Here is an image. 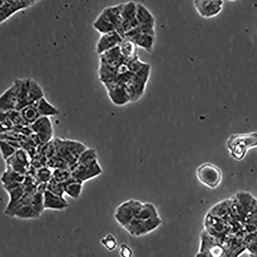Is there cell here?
Returning a JSON list of instances; mask_svg holds the SVG:
<instances>
[{"mask_svg":"<svg viewBox=\"0 0 257 257\" xmlns=\"http://www.w3.org/2000/svg\"><path fill=\"white\" fill-rule=\"evenodd\" d=\"M163 223L156 205L132 199L124 210L120 226L135 237H141L154 232Z\"/></svg>","mask_w":257,"mask_h":257,"instance_id":"cell-1","label":"cell"},{"mask_svg":"<svg viewBox=\"0 0 257 257\" xmlns=\"http://www.w3.org/2000/svg\"><path fill=\"white\" fill-rule=\"evenodd\" d=\"M225 146L233 159L242 161L250 149L257 147V132L231 135L226 141Z\"/></svg>","mask_w":257,"mask_h":257,"instance_id":"cell-2","label":"cell"},{"mask_svg":"<svg viewBox=\"0 0 257 257\" xmlns=\"http://www.w3.org/2000/svg\"><path fill=\"white\" fill-rule=\"evenodd\" d=\"M122 4L104 8L93 23V28L101 35L116 31L122 22Z\"/></svg>","mask_w":257,"mask_h":257,"instance_id":"cell-3","label":"cell"},{"mask_svg":"<svg viewBox=\"0 0 257 257\" xmlns=\"http://www.w3.org/2000/svg\"><path fill=\"white\" fill-rule=\"evenodd\" d=\"M54 142L58 159H61L70 169L88 148L80 142L70 140L58 138L56 139Z\"/></svg>","mask_w":257,"mask_h":257,"instance_id":"cell-4","label":"cell"},{"mask_svg":"<svg viewBox=\"0 0 257 257\" xmlns=\"http://www.w3.org/2000/svg\"><path fill=\"white\" fill-rule=\"evenodd\" d=\"M195 257H228V256L223 243L211 237L203 229L200 234L199 248Z\"/></svg>","mask_w":257,"mask_h":257,"instance_id":"cell-5","label":"cell"},{"mask_svg":"<svg viewBox=\"0 0 257 257\" xmlns=\"http://www.w3.org/2000/svg\"><path fill=\"white\" fill-rule=\"evenodd\" d=\"M203 227L207 234L222 243L231 233V226L228 222L208 212L204 218Z\"/></svg>","mask_w":257,"mask_h":257,"instance_id":"cell-6","label":"cell"},{"mask_svg":"<svg viewBox=\"0 0 257 257\" xmlns=\"http://www.w3.org/2000/svg\"><path fill=\"white\" fill-rule=\"evenodd\" d=\"M196 174L198 181L211 189L217 188L223 180V174L220 168L209 162L199 165L196 169Z\"/></svg>","mask_w":257,"mask_h":257,"instance_id":"cell-7","label":"cell"},{"mask_svg":"<svg viewBox=\"0 0 257 257\" xmlns=\"http://www.w3.org/2000/svg\"><path fill=\"white\" fill-rule=\"evenodd\" d=\"M70 169L71 176L83 183L100 176L103 172L98 159L90 161H77Z\"/></svg>","mask_w":257,"mask_h":257,"instance_id":"cell-8","label":"cell"},{"mask_svg":"<svg viewBox=\"0 0 257 257\" xmlns=\"http://www.w3.org/2000/svg\"><path fill=\"white\" fill-rule=\"evenodd\" d=\"M38 2L36 0H3L0 5V23L4 24L18 12L32 8Z\"/></svg>","mask_w":257,"mask_h":257,"instance_id":"cell-9","label":"cell"},{"mask_svg":"<svg viewBox=\"0 0 257 257\" xmlns=\"http://www.w3.org/2000/svg\"><path fill=\"white\" fill-rule=\"evenodd\" d=\"M224 5L221 0H194L193 6L200 16L211 19L218 16L222 11Z\"/></svg>","mask_w":257,"mask_h":257,"instance_id":"cell-10","label":"cell"},{"mask_svg":"<svg viewBox=\"0 0 257 257\" xmlns=\"http://www.w3.org/2000/svg\"><path fill=\"white\" fill-rule=\"evenodd\" d=\"M111 102L117 106H123L132 103L130 95L124 85L112 82L103 84Z\"/></svg>","mask_w":257,"mask_h":257,"instance_id":"cell-11","label":"cell"},{"mask_svg":"<svg viewBox=\"0 0 257 257\" xmlns=\"http://www.w3.org/2000/svg\"><path fill=\"white\" fill-rule=\"evenodd\" d=\"M33 132L42 144H47L54 138V128L50 117H40L31 124Z\"/></svg>","mask_w":257,"mask_h":257,"instance_id":"cell-12","label":"cell"},{"mask_svg":"<svg viewBox=\"0 0 257 257\" xmlns=\"http://www.w3.org/2000/svg\"><path fill=\"white\" fill-rule=\"evenodd\" d=\"M123 38L117 31L101 34L96 45V52L100 55L119 47Z\"/></svg>","mask_w":257,"mask_h":257,"instance_id":"cell-13","label":"cell"},{"mask_svg":"<svg viewBox=\"0 0 257 257\" xmlns=\"http://www.w3.org/2000/svg\"><path fill=\"white\" fill-rule=\"evenodd\" d=\"M18 103V87L14 80L11 86L0 96V109L2 113L16 110Z\"/></svg>","mask_w":257,"mask_h":257,"instance_id":"cell-14","label":"cell"},{"mask_svg":"<svg viewBox=\"0 0 257 257\" xmlns=\"http://www.w3.org/2000/svg\"><path fill=\"white\" fill-rule=\"evenodd\" d=\"M6 162L7 166L23 175L26 173L29 165L28 156L22 149H17L15 154Z\"/></svg>","mask_w":257,"mask_h":257,"instance_id":"cell-15","label":"cell"},{"mask_svg":"<svg viewBox=\"0 0 257 257\" xmlns=\"http://www.w3.org/2000/svg\"><path fill=\"white\" fill-rule=\"evenodd\" d=\"M44 202L45 210L63 211L69 207L65 198L56 195L48 190L44 192Z\"/></svg>","mask_w":257,"mask_h":257,"instance_id":"cell-16","label":"cell"},{"mask_svg":"<svg viewBox=\"0 0 257 257\" xmlns=\"http://www.w3.org/2000/svg\"><path fill=\"white\" fill-rule=\"evenodd\" d=\"M99 56V64H104L113 68L118 67L126 60L122 56L119 47L107 51Z\"/></svg>","mask_w":257,"mask_h":257,"instance_id":"cell-17","label":"cell"},{"mask_svg":"<svg viewBox=\"0 0 257 257\" xmlns=\"http://www.w3.org/2000/svg\"><path fill=\"white\" fill-rule=\"evenodd\" d=\"M136 19L139 26H156V19L145 5L137 3Z\"/></svg>","mask_w":257,"mask_h":257,"instance_id":"cell-18","label":"cell"},{"mask_svg":"<svg viewBox=\"0 0 257 257\" xmlns=\"http://www.w3.org/2000/svg\"><path fill=\"white\" fill-rule=\"evenodd\" d=\"M157 41V36L148 34H139L134 40L139 48L143 49L149 54L154 52Z\"/></svg>","mask_w":257,"mask_h":257,"instance_id":"cell-19","label":"cell"},{"mask_svg":"<svg viewBox=\"0 0 257 257\" xmlns=\"http://www.w3.org/2000/svg\"><path fill=\"white\" fill-rule=\"evenodd\" d=\"M64 194L71 198L76 200L79 198L82 194L83 183L71 177L63 183Z\"/></svg>","mask_w":257,"mask_h":257,"instance_id":"cell-20","label":"cell"},{"mask_svg":"<svg viewBox=\"0 0 257 257\" xmlns=\"http://www.w3.org/2000/svg\"><path fill=\"white\" fill-rule=\"evenodd\" d=\"M41 117L57 116L60 114L59 110L46 98L43 97L34 104Z\"/></svg>","mask_w":257,"mask_h":257,"instance_id":"cell-21","label":"cell"},{"mask_svg":"<svg viewBox=\"0 0 257 257\" xmlns=\"http://www.w3.org/2000/svg\"><path fill=\"white\" fill-rule=\"evenodd\" d=\"M138 48L134 41L127 39H124L119 46L121 55L127 61L138 57Z\"/></svg>","mask_w":257,"mask_h":257,"instance_id":"cell-22","label":"cell"},{"mask_svg":"<svg viewBox=\"0 0 257 257\" xmlns=\"http://www.w3.org/2000/svg\"><path fill=\"white\" fill-rule=\"evenodd\" d=\"M44 97L45 92L41 85L35 79L30 78L28 96L29 104H34Z\"/></svg>","mask_w":257,"mask_h":257,"instance_id":"cell-23","label":"cell"},{"mask_svg":"<svg viewBox=\"0 0 257 257\" xmlns=\"http://www.w3.org/2000/svg\"><path fill=\"white\" fill-rule=\"evenodd\" d=\"M24 180V175L16 172V171L8 166H7L6 170L2 177V182L3 186L14 184H23Z\"/></svg>","mask_w":257,"mask_h":257,"instance_id":"cell-24","label":"cell"},{"mask_svg":"<svg viewBox=\"0 0 257 257\" xmlns=\"http://www.w3.org/2000/svg\"><path fill=\"white\" fill-rule=\"evenodd\" d=\"M20 112L25 122L31 125L41 117L35 104L27 106Z\"/></svg>","mask_w":257,"mask_h":257,"instance_id":"cell-25","label":"cell"},{"mask_svg":"<svg viewBox=\"0 0 257 257\" xmlns=\"http://www.w3.org/2000/svg\"><path fill=\"white\" fill-rule=\"evenodd\" d=\"M44 192L43 191H36L31 196L29 199L30 204L40 217L45 210L44 202Z\"/></svg>","mask_w":257,"mask_h":257,"instance_id":"cell-26","label":"cell"},{"mask_svg":"<svg viewBox=\"0 0 257 257\" xmlns=\"http://www.w3.org/2000/svg\"><path fill=\"white\" fill-rule=\"evenodd\" d=\"M137 3L128 2L122 3L121 16L122 20H133L136 19Z\"/></svg>","mask_w":257,"mask_h":257,"instance_id":"cell-27","label":"cell"},{"mask_svg":"<svg viewBox=\"0 0 257 257\" xmlns=\"http://www.w3.org/2000/svg\"><path fill=\"white\" fill-rule=\"evenodd\" d=\"M100 242L106 250L109 251L115 250L118 244L116 237L111 233L106 234L104 237L100 239Z\"/></svg>","mask_w":257,"mask_h":257,"instance_id":"cell-28","label":"cell"},{"mask_svg":"<svg viewBox=\"0 0 257 257\" xmlns=\"http://www.w3.org/2000/svg\"><path fill=\"white\" fill-rule=\"evenodd\" d=\"M71 177L70 169L57 168L54 171L52 178L57 182L63 183Z\"/></svg>","mask_w":257,"mask_h":257,"instance_id":"cell-29","label":"cell"},{"mask_svg":"<svg viewBox=\"0 0 257 257\" xmlns=\"http://www.w3.org/2000/svg\"><path fill=\"white\" fill-rule=\"evenodd\" d=\"M0 149H1L3 159L5 162L13 156L17 150L6 141H2L0 143Z\"/></svg>","mask_w":257,"mask_h":257,"instance_id":"cell-30","label":"cell"},{"mask_svg":"<svg viewBox=\"0 0 257 257\" xmlns=\"http://www.w3.org/2000/svg\"><path fill=\"white\" fill-rule=\"evenodd\" d=\"M47 190L56 195L64 197V190L63 183L57 182L53 178L47 184Z\"/></svg>","mask_w":257,"mask_h":257,"instance_id":"cell-31","label":"cell"},{"mask_svg":"<svg viewBox=\"0 0 257 257\" xmlns=\"http://www.w3.org/2000/svg\"><path fill=\"white\" fill-rule=\"evenodd\" d=\"M39 180L44 183H48L52 178L51 171L47 168L40 169L37 174Z\"/></svg>","mask_w":257,"mask_h":257,"instance_id":"cell-32","label":"cell"},{"mask_svg":"<svg viewBox=\"0 0 257 257\" xmlns=\"http://www.w3.org/2000/svg\"><path fill=\"white\" fill-rule=\"evenodd\" d=\"M119 255L121 257H133L134 251L130 246L123 243L119 246Z\"/></svg>","mask_w":257,"mask_h":257,"instance_id":"cell-33","label":"cell"}]
</instances>
